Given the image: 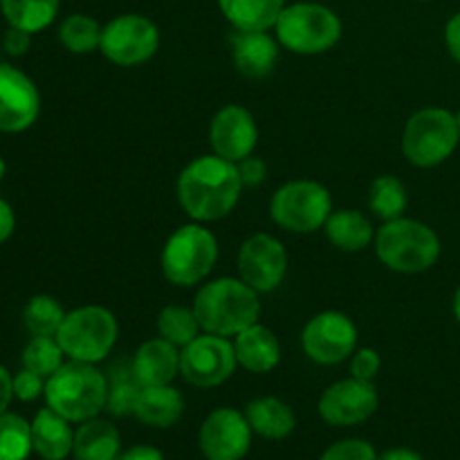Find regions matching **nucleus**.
Wrapping results in <instances>:
<instances>
[{
    "label": "nucleus",
    "mask_w": 460,
    "mask_h": 460,
    "mask_svg": "<svg viewBox=\"0 0 460 460\" xmlns=\"http://www.w3.org/2000/svg\"><path fill=\"white\" fill-rule=\"evenodd\" d=\"M236 162L200 155L178 175V202L193 223H216L234 211L243 191Z\"/></svg>",
    "instance_id": "nucleus-1"
},
{
    "label": "nucleus",
    "mask_w": 460,
    "mask_h": 460,
    "mask_svg": "<svg viewBox=\"0 0 460 460\" xmlns=\"http://www.w3.org/2000/svg\"><path fill=\"white\" fill-rule=\"evenodd\" d=\"M193 313L202 332L236 337L261 317V295L241 277H220L198 288Z\"/></svg>",
    "instance_id": "nucleus-2"
},
{
    "label": "nucleus",
    "mask_w": 460,
    "mask_h": 460,
    "mask_svg": "<svg viewBox=\"0 0 460 460\" xmlns=\"http://www.w3.org/2000/svg\"><path fill=\"white\" fill-rule=\"evenodd\" d=\"M43 398L58 416L70 420L72 425H81L97 418L106 409L108 377L99 371L97 364L70 359L48 377Z\"/></svg>",
    "instance_id": "nucleus-3"
},
{
    "label": "nucleus",
    "mask_w": 460,
    "mask_h": 460,
    "mask_svg": "<svg viewBox=\"0 0 460 460\" xmlns=\"http://www.w3.org/2000/svg\"><path fill=\"white\" fill-rule=\"evenodd\" d=\"M376 254L389 270L422 274L440 259V238L427 223L400 216L376 232Z\"/></svg>",
    "instance_id": "nucleus-4"
},
{
    "label": "nucleus",
    "mask_w": 460,
    "mask_h": 460,
    "mask_svg": "<svg viewBox=\"0 0 460 460\" xmlns=\"http://www.w3.org/2000/svg\"><path fill=\"white\" fill-rule=\"evenodd\" d=\"M341 18L328 4L292 3L274 22V36L288 52L317 57L335 48L341 39Z\"/></svg>",
    "instance_id": "nucleus-5"
},
{
    "label": "nucleus",
    "mask_w": 460,
    "mask_h": 460,
    "mask_svg": "<svg viewBox=\"0 0 460 460\" xmlns=\"http://www.w3.org/2000/svg\"><path fill=\"white\" fill-rule=\"evenodd\" d=\"M218 263V241L202 223L175 229L164 243L160 265L169 283L191 288L205 281Z\"/></svg>",
    "instance_id": "nucleus-6"
},
{
    "label": "nucleus",
    "mask_w": 460,
    "mask_h": 460,
    "mask_svg": "<svg viewBox=\"0 0 460 460\" xmlns=\"http://www.w3.org/2000/svg\"><path fill=\"white\" fill-rule=\"evenodd\" d=\"M460 142L458 121L447 108L413 112L402 130V155L418 169H431L454 155Z\"/></svg>",
    "instance_id": "nucleus-7"
},
{
    "label": "nucleus",
    "mask_w": 460,
    "mask_h": 460,
    "mask_svg": "<svg viewBox=\"0 0 460 460\" xmlns=\"http://www.w3.org/2000/svg\"><path fill=\"white\" fill-rule=\"evenodd\" d=\"M119 335L115 314L103 305H81L70 310L57 332L67 359L99 364L112 353Z\"/></svg>",
    "instance_id": "nucleus-8"
},
{
    "label": "nucleus",
    "mask_w": 460,
    "mask_h": 460,
    "mask_svg": "<svg viewBox=\"0 0 460 460\" xmlns=\"http://www.w3.org/2000/svg\"><path fill=\"white\" fill-rule=\"evenodd\" d=\"M332 214L331 191L317 180H292L281 184L270 200V216L292 234H314Z\"/></svg>",
    "instance_id": "nucleus-9"
},
{
    "label": "nucleus",
    "mask_w": 460,
    "mask_h": 460,
    "mask_svg": "<svg viewBox=\"0 0 460 460\" xmlns=\"http://www.w3.org/2000/svg\"><path fill=\"white\" fill-rule=\"evenodd\" d=\"M160 49V27L142 13H119L103 25L99 52L111 63L135 67L151 61Z\"/></svg>",
    "instance_id": "nucleus-10"
},
{
    "label": "nucleus",
    "mask_w": 460,
    "mask_h": 460,
    "mask_svg": "<svg viewBox=\"0 0 460 460\" xmlns=\"http://www.w3.org/2000/svg\"><path fill=\"white\" fill-rule=\"evenodd\" d=\"M238 359L229 337L200 332L191 344L180 350V376L198 389L225 385L236 373Z\"/></svg>",
    "instance_id": "nucleus-11"
},
{
    "label": "nucleus",
    "mask_w": 460,
    "mask_h": 460,
    "mask_svg": "<svg viewBox=\"0 0 460 460\" xmlns=\"http://www.w3.org/2000/svg\"><path fill=\"white\" fill-rule=\"evenodd\" d=\"M358 326L337 310H326L310 319L301 332V346L308 359L322 367H335L358 350Z\"/></svg>",
    "instance_id": "nucleus-12"
},
{
    "label": "nucleus",
    "mask_w": 460,
    "mask_h": 460,
    "mask_svg": "<svg viewBox=\"0 0 460 460\" xmlns=\"http://www.w3.org/2000/svg\"><path fill=\"white\" fill-rule=\"evenodd\" d=\"M288 274V252L279 238L254 234L238 250V277L259 295L274 292Z\"/></svg>",
    "instance_id": "nucleus-13"
},
{
    "label": "nucleus",
    "mask_w": 460,
    "mask_h": 460,
    "mask_svg": "<svg viewBox=\"0 0 460 460\" xmlns=\"http://www.w3.org/2000/svg\"><path fill=\"white\" fill-rule=\"evenodd\" d=\"M380 395L373 382L358 380L350 376L349 380H340L328 386L319 398V416L331 427H355L367 422L377 411Z\"/></svg>",
    "instance_id": "nucleus-14"
},
{
    "label": "nucleus",
    "mask_w": 460,
    "mask_h": 460,
    "mask_svg": "<svg viewBox=\"0 0 460 460\" xmlns=\"http://www.w3.org/2000/svg\"><path fill=\"white\" fill-rule=\"evenodd\" d=\"M252 427L236 409H214L200 427V452L207 460H243L252 447Z\"/></svg>",
    "instance_id": "nucleus-15"
},
{
    "label": "nucleus",
    "mask_w": 460,
    "mask_h": 460,
    "mask_svg": "<svg viewBox=\"0 0 460 460\" xmlns=\"http://www.w3.org/2000/svg\"><path fill=\"white\" fill-rule=\"evenodd\" d=\"M40 115V93L18 67L0 63V133H22Z\"/></svg>",
    "instance_id": "nucleus-16"
},
{
    "label": "nucleus",
    "mask_w": 460,
    "mask_h": 460,
    "mask_svg": "<svg viewBox=\"0 0 460 460\" xmlns=\"http://www.w3.org/2000/svg\"><path fill=\"white\" fill-rule=\"evenodd\" d=\"M209 144L216 155L236 164L250 157L259 144V126L254 115L238 103L223 106L211 119Z\"/></svg>",
    "instance_id": "nucleus-17"
},
{
    "label": "nucleus",
    "mask_w": 460,
    "mask_h": 460,
    "mask_svg": "<svg viewBox=\"0 0 460 460\" xmlns=\"http://www.w3.org/2000/svg\"><path fill=\"white\" fill-rule=\"evenodd\" d=\"M229 45L234 66L247 79H265L277 67L281 43L270 30H234Z\"/></svg>",
    "instance_id": "nucleus-18"
},
{
    "label": "nucleus",
    "mask_w": 460,
    "mask_h": 460,
    "mask_svg": "<svg viewBox=\"0 0 460 460\" xmlns=\"http://www.w3.org/2000/svg\"><path fill=\"white\" fill-rule=\"evenodd\" d=\"M130 371L142 386L173 385L180 376V349L162 337L144 341L130 359Z\"/></svg>",
    "instance_id": "nucleus-19"
},
{
    "label": "nucleus",
    "mask_w": 460,
    "mask_h": 460,
    "mask_svg": "<svg viewBox=\"0 0 460 460\" xmlns=\"http://www.w3.org/2000/svg\"><path fill=\"white\" fill-rule=\"evenodd\" d=\"M234 350H236L238 367L247 368L250 373L263 376L272 373L281 362V344L274 331L263 323H252L243 332L234 337Z\"/></svg>",
    "instance_id": "nucleus-20"
},
{
    "label": "nucleus",
    "mask_w": 460,
    "mask_h": 460,
    "mask_svg": "<svg viewBox=\"0 0 460 460\" xmlns=\"http://www.w3.org/2000/svg\"><path fill=\"white\" fill-rule=\"evenodd\" d=\"M31 445L43 460H66L75 447L72 422L45 407L31 420Z\"/></svg>",
    "instance_id": "nucleus-21"
},
{
    "label": "nucleus",
    "mask_w": 460,
    "mask_h": 460,
    "mask_svg": "<svg viewBox=\"0 0 460 460\" xmlns=\"http://www.w3.org/2000/svg\"><path fill=\"white\" fill-rule=\"evenodd\" d=\"M184 413V398L173 385L162 386H142L139 391L135 413L139 422L157 429L173 427Z\"/></svg>",
    "instance_id": "nucleus-22"
},
{
    "label": "nucleus",
    "mask_w": 460,
    "mask_h": 460,
    "mask_svg": "<svg viewBox=\"0 0 460 460\" xmlns=\"http://www.w3.org/2000/svg\"><path fill=\"white\" fill-rule=\"evenodd\" d=\"M326 238L341 252H364L376 241V227L371 218L358 209H337L323 225Z\"/></svg>",
    "instance_id": "nucleus-23"
},
{
    "label": "nucleus",
    "mask_w": 460,
    "mask_h": 460,
    "mask_svg": "<svg viewBox=\"0 0 460 460\" xmlns=\"http://www.w3.org/2000/svg\"><path fill=\"white\" fill-rule=\"evenodd\" d=\"M245 418L252 431L265 440H283L295 431L296 416L283 400L274 395L252 400L245 407Z\"/></svg>",
    "instance_id": "nucleus-24"
},
{
    "label": "nucleus",
    "mask_w": 460,
    "mask_h": 460,
    "mask_svg": "<svg viewBox=\"0 0 460 460\" xmlns=\"http://www.w3.org/2000/svg\"><path fill=\"white\" fill-rule=\"evenodd\" d=\"M119 431L112 422L103 418L81 422L75 431V447L72 456L75 460H117L119 458Z\"/></svg>",
    "instance_id": "nucleus-25"
},
{
    "label": "nucleus",
    "mask_w": 460,
    "mask_h": 460,
    "mask_svg": "<svg viewBox=\"0 0 460 460\" xmlns=\"http://www.w3.org/2000/svg\"><path fill=\"white\" fill-rule=\"evenodd\" d=\"M218 7L234 30H274L286 0H218Z\"/></svg>",
    "instance_id": "nucleus-26"
},
{
    "label": "nucleus",
    "mask_w": 460,
    "mask_h": 460,
    "mask_svg": "<svg viewBox=\"0 0 460 460\" xmlns=\"http://www.w3.org/2000/svg\"><path fill=\"white\" fill-rule=\"evenodd\" d=\"M61 9V0H0V12L9 27L30 34L48 30Z\"/></svg>",
    "instance_id": "nucleus-27"
},
{
    "label": "nucleus",
    "mask_w": 460,
    "mask_h": 460,
    "mask_svg": "<svg viewBox=\"0 0 460 460\" xmlns=\"http://www.w3.org/2000/svg\"><path fill=\"white\" fill-rule=\"evenodd\" d=\"M409 205L407 187L395 175H380L373 180L371 189H368V209L373 211L376 218L382 223L386 220H395L404 216Z\"/></svg>",
    "instance_id": "nucleus-28"
},
{
    "label": "nucleus",
    "mask_w": 460,
    "mask_h": 460,
    "mask_svg": "<svg viewBox=\"0 0 460 460\" xmlns=\"http://www.w3.org/2000/svg\"><path fill=\"white\" fill-rule=\"evenodd\" d=\"M103 25L88 13H70L58 27V40L70 54L97 52L102 45Z\"/></svg>",
    "instance_id": "nucleus-29"
},
{
    "label": "nucleus",
    "mask_w": 460,
    "mask_h": 460,
    "mask_svg": "<svg viewBox=\"0 0 460 460\" xmlns=\"http://www.w3.org/2000/svg\"><path fill=\"white\" fill-rule=\"evenodd\" d=\"M157 332H160L162 340L171 341V344L182 350L184 346L191 344L200 335L202 328L196 313H193V305L191 308H184V305H166L157 314Z\"/></svg>",
    "instance_id": "nucleus-30"
},
{
    "label": "nucleus",
    "mask_w": 460,
    "mask_h": 460,
    "mask_svg": "<svg viewBox=\"0 0 460 460\" xmlns=\"http://www.w3.org/2000/svg\"><path fill=\"white\" fill-rule=\"evenodd\" d=\"M66 314L63 305L54 296L36 295L22 310V323L31 337H57Z\"/></svg>",
    "instance_id": "nucleus-31"
},
{
    "label": "nucleus",
    "mask_w": 460,
    "mask_h": 460,
    "mask_svg": "<svg viewBox=\"0 0 460 460\" xmlns=\"http://www.w3.org/2000/svg\"><path fill=\"white\" fill-rule=\"evenodd\" d=\"M31 452V422L4 411L0 416V460H27Z\"/></svg>",
    "instance_id": "nucleus-32"
},
{
    "label": "nucleus",
    "mask_w": 460,
    "mask_h": 460,
    "mask_svg": "<svg viewBox=\"0 0 460 460\" xmlns=\"http://www.w3.org/2000/svg\"><path fill=\"white\" fill-rule=\"evenodd\" d=\"M63 358H66V353H63L57 337H31L22 350V368H30V371L39 373L40 377L48 380L66 364Z\"/></svg>",
    "instance_id": "nucleus-33"
},
{
    "label": "nucleus",
    "mask_w": 460,
    "mask_h": 460,
    "mask_svg": "<svg viewBox=\"0 0 460 460\" xmlns=\"http://www.w3.org/2000/svg\"><path fill=\"white\" fill-rule=\"evenodd\" d=\"M139 391L142 385L135 380L130 364L124 371H112L111 382H108V400H106V411L115 418L133 416L135 404H137Z\"/></svg>",
    "instance_id": "nucleus-34"
},
{
    "label": "nucleus",
    "mask_w": 460,
    "mask_h": 460,
    "mask_svg": "<svg viewBox=\"0 0 460 460\" xmlns=\"http://www.w3.org/2000/svg\"><path fill=\"white\" fill-rule=\"evenodd\" d=\"M319 460H377L376 447L367 440L346 438L331 445Z\"/></svg>",
    "instance_id": "nucleus-35"
},
{
    "label": "nucleus",
    "mask_w": 460,
    "mask_h": 460,
    "mask_svg": "<svg viewBox=\"0 0 460 460\" xmlns=\"http://www.w3.org/2000/svg\"><path fill=\"white\" fill-rule=\"evenodd\" d=\"M45 382L48 380L40 377L39 373L22 368L13 376V398L21 400V402H34L45 394Z\"/></svg>",
    "instance_id": "nucleus-36"
},
{
    "label": "nucleus",
    "mask_w": 460,
    "mask_h": 460,
    "mask_svg": "<svg viewBox=\"0 0 460 460\" xmlns=\"http://www.w3.org/2000/svg\"><path fill=\"white\" fill-rule=\"evenodd\" d=\"M382 368L380 353L376 349H358L350 355V376L358 380L373 382Z\"/></svg>",
    "instance_id": "nucleus-37"
},
{
    "label": "nucleus",
    "mask_w": 460,
    "mask_h": 460,
    "mask_svg": "<svg viewBox=\"0 0 460 460\" xmlns=\"http://www.w3.org/2000/svg\"><path fill=\"white\" fill-rule=\"evenodd\" d=\"M236 166L238 173H241L243 187L256 189L265 182V178H268V164H265L263 157H256L254 153H252L250 157H245V160L238 162Z\"/></svg>",
    "instance_id": "nucleus-38"
},
{
    "label": "nucleus",
    "mask_w": 460,
    "mask_h": 460,
    "mask_svg": "<svg viewBox=\"0 0 460 460\" xmlns=\"http://www.w3.org/2000/svg\"><path fill=\"white\" fill-rule=\"evenodd\" d=\"M31 36L30 31L18 30V27H9L3 36V48L9 57H25L27 49L31 45Z\"/></svg>",
    "instance_id": "nucleus-39"
},
{
    "label": "nucleus",
    "mask_w": 460,
    "mask_h": 460,
    "mask_svg": "<svg viewBox=\"0 0 460 460\" xmlns=\"http://www.w3.org/2000/svg\"><path fill=\"white\" fill-rule=\"evenodd\" d=\"M445 45H447L449 57L460 66V12L454 13L445 25Z\"/></svg>",
    "instance_id": "nucleus-40"
},
{
    "label": "nucleus",
    "mask_w": 460,
    "mask_h": 460,
    "mask_svg": "<svg viewBox=\"0 0 460 460\" xmlns=\"http://www.w3.org/2000/svg\"><path fill=\"white\" fill-rule=\"evenodd\" d=\"M13 229H16V214H13L12 205L0 198V245L12 238Z\"/></svg>",
    "instance_id": "nucleus-41"
},
{
    "label": "nucleus",
    "mask_w": 460,
    "mask_h": 460,
    "mask_svg": "<svg viewBox=\"0 0 460 460\" xmlns=\"http://www.w3.org/2000/svg\"><path fill=\"white\" fill-rule=\"evenodd\" d=\"M13 400V376L4 367H0V416L9 409Z\"/></svg>",
    "instance_id": "nucleus-42"
},
{
    "label": "nucleus",
    "mask_w": 460,
    "mask_h": 460,
    "mask_svg": "<svg viewBox=\"0 0 460 460\" xmlns=\"http://www.w3.org/2000/svg\"><path fill=\"white\" fill-rule=\"evenodd\" d=\"M117 460H164L160 449L151 447V445H135V447L126 449Z\"/></svg>",
    "instance_id": "nucleus-43"
},
{
    "label": "nucleus",
    "mask_w": 460,
    "mask_h": 460,
    "mask_svg": "<svg viewBox=\"0 0 460 460\" xmlns=\"http://www.w3.org/2000/svg\"><path fill=\"white\" fill-rule=\"evenodd\" d=\"M377 460H425L418 452L407 447H395V449H386L385 454H380Z\"/></svg>",
    "instance_id": "nucleus-44"
},
{
    "label": "nucleus",
    "mask_w": 460,
    "mask_h": 460,
    "mask_svg": "<svg viewBox=\"0 0 460 460\" xmlns=\"http://www.w3.org/2000/svg\"><path fill=\"white\" fill-rule=\"evenodd\" d=\"M454 317H456V322L460 323V288L456 290V295H454Z\"/></svg>",
    "instance_id": "nucleus-45"
},
{
    "label": "nucleus",
    "mask_w": 460,
    "mask_h": 460,
    "mask_svg": "<svg viewBox=\"0 0 460 460\" xmlns=\"http://www.w3.org/2000/svg\"><path fill=\"white\" fill-rule=\"evenodd\" d=\"M4 171H7V164H4L3 155H0V180H3V178H4Z\"/></svg>",
    "instance_id": "nucleus-46"
},
{
    "label": "nucleus",
    "mask_w": 460,
    "mask_h": 460,
    "mask_svg": "<svg viewBox=\"0 0 460 460\" xmlns=\"http://www.w3.org/2000/svg\"><path fill=\"white\" fill-rule=\"evenodd\" d=\"M456 121H458V130H460V111L456 112Z\"/></svg>",
    "instance_id": "nucleus-47"
}]
</instances>
